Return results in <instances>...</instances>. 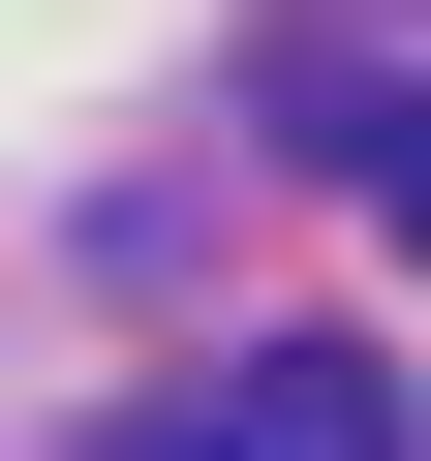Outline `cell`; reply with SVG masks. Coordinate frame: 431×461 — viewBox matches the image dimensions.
I'll return each instance as SVG.
<instances>
[{"label": "cell", "mask_w": 431, "mask_h": 461, "mask_svg": "<svg viewBox=\"0 0 431 461\" xmlns=\"http://www.w3.org/2000/svg\"><path fill=\"white\" fill-rule=\"evenodd\" d=\"M247 123H278L308 185H370L400 247H431V62H400V32H278V62H247Z\"/></svg>", "instance_id": "1"}, {"label": "cell", "mask_w": 431, "mask_h": 461, "mask_svg": "<svg viewBox=\"0 0 431 461\" xmlns=\"http://www.w3.org/2000/svg\"><path fill=\"white\" fill-rule=\"evenodd\" d=\"M216 461H400V369H339V339H278L247 400H216Z\"/></svg>", "instance_id": "2"}, {"label": "cell", "mask_w": 431, "mask_h": 461, "mask_svg": "<svg viewBox=\"0 0 431 461\" xmlns=\"http://www.w3.org/2000/svg\"><path fill=\"white\" fill-rule=\"evenodd\" d=\"M93 461H216V430H93Z\"/></svg>", "instance_id": "3"}]
</instances>
